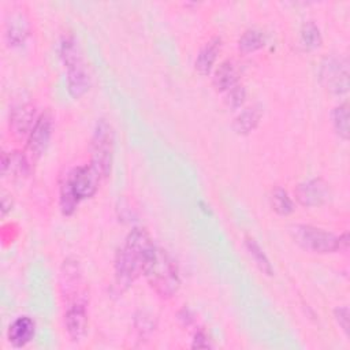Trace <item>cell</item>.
Here are the masks:
<instances>
[{"instance_id": "obj_2", "label": "cell", "mask_w": 350, "mask_h": 350, "mask_svg": "<svg viewBox=\"0 0 350 350\" xmlns=\"http://www.w3.org/2000/svg\"><path fill=\"white\" fill-rule=\"evenodd\" d=\"M149 286L163 298H171L180 286L178 267L171 256L161 247L154 246L152 256L144 268Z\"/></svg>"}, {"instance_id": "obj_15", "label": "cell", "mask_w": 350, "mask_h": 350, "mask_svg": "<svg viewBox=\"0 0 350 350\" xmlns=\"http://www.w3.org/2000/svg\"><path fill=\"white\" fill-rule=\"evenodd\" d=\"M27 170H29V164L25 154H22L21 152H11V153L3 152L1 154L3 175L12 174L14 176H22L27 174Z\"/></svg>"}, {"instance_id": "obj_19", "label": "cell", "mask_w": 350, "mask_h": 350, "mask_svg": "<svg viewBox=\"0 0 350 350\" xmlns=\"http://www.w3.org/2000/svg\"><path fill=\"white\" fill-rule=\"evenodd\" d=\"M271 206L272 209L282 216L290 215L294 211L293 200L288 197V193L282 187H275L271 193Z\"/></svg>"}, {"instance_id": "obj_25", "label": "cell", "mask_w": 350, "mask_h": 350, "mask_svg": "<svg viewBox=\"0 0 350 350\" xmlns=\"http://www.w3.org/2000/svg\"><path fill=\"white\" fill-rule=\"evenodd\" d=\"M193 346H194V347H209L206 335H205L204 332H197L196 336H194V343H193Z\"/></svg>"}, {"instance_id": "obj_20", "label": "cell", "mask_w": 350, "mask_h": 350, "mask_svg": "<svg viewBox=\"0 0 350 350\" xmlns=\"http://www.w3.org/2000/svg\"><path fill=\"white\" fill-rule=\"evenodd\" d=\"M264 45V36L260 30L257 29H249L246 30L239 41H238V46H239V51L242 53H250V52H254L257 49H260L261 46Z\"/></svg>"}, {"instance_id": "obj_8", "label": "cell", "mask_w": 350, "mask_h": 350, "mask_svg": "<svg viewBox=\"0 0 350 350\" xmlns=\"http://www.w3.org/2000/svg\"><path fill=\"white\" fill-rule=\"evenodd\" d=\"M64 324L72 340H81L88 331V314L82 301H74L64 313Z\"/></svg>"}, {"instance_id": "obj_12", "label": "cell", "mask_w": 350, "mask_h": 350, "mask_svg": "<svg viewBox=\"0 0 350 350\" xmlns=\"http://www.w3.org/2000/svg\"><path fill=\"white\" fill-rule=\"evenodd\" d=\"M34 321L27 317L22 316L18 317L16 320L12 321V324L8 328V340L15 346V347H22L27 345L33 336H34Z\"/></svg>"}, {"instance_id": "obj_24", "label": "cell", "mask_w": 350, "mask_h": 350, "mask_svg": "<svg viewBox=\"0 0 350 350\" xmlns=\"http://www.w3.org/2000/svg\"><path fill=\"white\" fill-rule=\"evenodd\" d=\"M335 317H336L339 325L342 327V329L347 334V331H349V309L345 308V306L338 308L335 310Z\"/></svg>"}, {"instance_id": "obj_1", "label": "cell", "mask_w": 350, "mask_h": 350, "mask_svg": "<svg viewBox=\"0 0 350 350\" xmlns=\"http://www.w3.org/2000/svg\"><path fill=\"white\" fill-rule=\"evenodd\" d=\"M154 250V245L146 230L134 228L127 235L115 258V276L119 286H130L141 273Z\"/></svg>"}, {"instance_id": "obj_17", "label": "cell", "mask_w": 350, "mask_h": 350, "mask_svg": "<svg viewBox=\"0 0 350 350\" xmlns=\"http://www.w3.org/2000/svg\"><path fill=\"white\" fill-rule=\"evenodd\" d=\"M261 118V111L257 107H249L243 109L234 120V130L238 134H247L256 129Z\"/></svg>"}, {"instance_id": "obj_10", "label": "cell", "mask_w": 350, "mask_h": 350, "mask_svg": "<svg viewBox=\"0 0 350 350\" xmlns=\"http://www.w3.org/2000/svg\"><path fill=\"white\" fill-rule=\"evenodd\" d=\"M67 86L72 97L78 98L85 94L90 88V77L81 59L67 64Z\"/></svg>"}, {"instance_id": "obj_9", "label": "cell", "mask_w": 350, "mask_h": 350, "mask_svg": "<svg viewBox=\"0 0 350 350\" xmlns=\"http://www.w3.org/2000/svg\"><path fill=\"white\" fill-rule=\"evenodd\" d=\"M295 197L305 206L321 205L328 197L327 185L321 179H310L299 183L295 190Z\"/></svg>"}, {"instance_id": "obj_16", "label": "cell", "mask_w": 350, "mask_h": 350, "mask_svg": "<svg viewBox=\"0 0 350 350\" xmlns=\"http://www.w3.org/2000/svg\"><path fill=\"white\" fill-rule=\"evenodd\" d=\"M29 34V23L22 14H15L7 23V38L11 45H21Z\"/></svg>"}, {"instance_id": "obj_23", "label": "cell", "mask_w": 350, "mask_h": 350, "mask_svg": "<svg viewBox=\"0 0 350 350\" xmlns=\"http://www.w3.org/2000/svg\"><path fill=\"white\" fill-rule=\"evenodd\" d=\"M243 100H245V89H243V86L235 85L234 88H231L227 92V103H228L230 107L238 108V107L242 105Z\"/></svg>"}, {"instance_id": "obj_7", "label": "cell", "mask_w": 350, "mask_h": 350, "mask_svg": "<svg viewBox=\"0 0 350 350\" xmlns=\"http://www.w3.org/2000/svg\"><path fill=\"white\" fill-rule=\"evenodd\" d=\"M52 130V119L48 112L41 113L27 135V149L31 154L40 156L48 146Z\"/></svg>"}, {"instance_id": "obj_22", "label": "cell", "mask_w": 350, "mask_h": 350, "mask_svg": "<svg viewBox=\"0 0 350 350\" xmlns=\"http://www.w3.org/2000/svg\"><path fill=\"white\" fill-rule=\"evenodd\" d=\"M301 42L306 49H314L321 44V34L313 22H305L301 29Z\"/></svg>"}, {"instance_id": "obj_11", "label": "cell", "mask_w": 350, "mask_h": 350, "mask_svg": "<svg viewBox=\"0 0 350 350\" xmlns=\"http://www.w3.org/2000/svg\"><path fill=\"white\" fill-rule=\"evenodd\" d=\"M36 120L34 107L30 104H19L11 112L10 129L16 137H25L29 135Z\"/></svg>"}, {"instance_id": "obj_18", "label": "cell", "mask_w": 350, "mask_h": 350, "mask_svg": "<svg viewBox=\"0 0 350 350\" xmlns=\"http://www.w3.org/2000/svg\"><path fill=\"white\" fill-rule=\"evenodd\" d=\"M245 246H246L247 253L253 258L254 264L258 267V269L265 275H272V265H271L268 257L265 256V253L262 252V249L258 246V243L253 238H246Z\"/></svg>"}, {"instance_id": "obj_26", "label": "cell", "mask_w": 350, "mask_h": 350, "mask_svg": "<svg viewBox=\"0 0 350 350\" xmlns=\"http://www.w3.org/2000/svg\"><path fill=\"white\" fill-rule=\"evenodd\" d=\"M8 200V196H3L1 197V212H3V216L11 209V200L10 201H7Z\"/></svg>"}, {"instance_id": "obj_13", "label": "cell", "mask_w": 350, "mask_h": 350, "mask_svg": "<svg viewBox=\"0 0 350 350\" xmlns=\"http://www.w3.org/2000/svg\"><path fill=\"white\" fill-rule=\"evenodd\" d=\"M220 45H221V40L219 37H213L202 46V49L200 51V53L196 59V63H194V67L198 74H201V75L209 74V71L212 70V66L217 57V53L220 51Z\"/></svg>"}, {"instance_id": "obj_5", "label": "cell", "mask_w": 350, "mask_h": 350, "mask_svg": "<svg viewBox=\"0 0 350 350\" xmlns=\"http://www.w3.org/2000/svg\"><path fill=\"white\" fill-rule=\"evenodd\" d=\"M321 82L324 88L334 93L342 94L349 89V68L347 63L342 59H327L321 66Z\"/></svg>"}, {"instance_id": "obj_4", "label": "cell", "mask_w": 350, "mask_h": 350, "mask_svg": "<svg viewBox=\"0 0 350 350\" xmlns=\"http://www.w3.org/2000/svg\"><path fill=\"white\" fill-rule=\"evenodd\" d=\"M113 159V133L105 120H98L92 139V163L101 179L111 174Z\"/></svg>"}, {"instance_id": "obj_21", "label": "cell", "mask_w": 350, "mask_h": 350, "mask_svg": "<svg viewBox=\"0 0 350 350\" xmlns=\"http://www.w3.org/2000/svg\"><path fill=\"white\" fill-rule=\"evenodd\" d=\"M332 123H334V127H335L336 133L339 134V137H342L343 139H347L349 138V105H347V103H343L334 109Z\"/></svg>"}, {"instance_id": "obj_6", "label": "cell", "mask_w": 350, "mask_h": 350, "mask_svg": "<svg viewBox=\"0 0 350 350\" xmlns=\"http://www.w3.org/2000/svg\"><path fill=\"white\" fill-rule=\"evenodd\" d=\"M100 175L92 165H79L74 168L66 178L72 194L78 201L92 197L100 182Z\"/></svg>"}, {"instance_id": "obj_14", "label": "cell", "mask_w": 350, "mask_h": 350, "mask_svg": "<svg viewBox=\"0 0 350 350\" xmlns=\"http://www.w3.org/2000/svg\"><path fill=\"white\" fill-rule=\"evenodd\" d=\"M238 72L232 62L226 60L219 64L213 74V85L220 92H228L237 85Z\"/></svg>"}, {"instance_id": "obj_3", "label": "cell", "mask_w": 350, "mask_h": 350, "mask_svg": "<svg viewBox=\"0 0 350 350\" xmlns=\"http://www.w3.org/2000/svg\"><path fill=\"white\" fill-rule=\"evenodd\" d=\"M293 241L302 249L313 253H332L339 250V237L309 224H295L290 227Z\"/></svg>"}]
</instances>
